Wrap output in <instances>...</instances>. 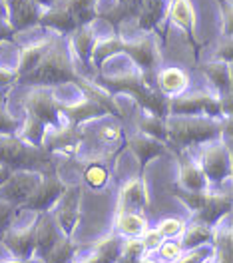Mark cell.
I'll return each mask as SVG.
<instances>
[{"instance_id":"17","label":"cell","mask_w":233,"mask_h":263,"mask_svg":"<svg viewBox=\"0 0 233 263\" xmlns=\"http://www.w3.org/2000/svg\"><path fill=\"white\" fill-rule=\"evenodd\" d=\"M60 112L64 116V122L72 124V126H84V124H90L94 120H100L104 116H108L106 108L100 106L98 102H94L92 98H88L86 94H78L76 100H70V102H62L60 100Z\"/></svg>"},{"instance_id":"15","label":"cell","mask_w":233,"mask_h":263,"mask_svg":"<svg viewBox=\"0 0 233 263\" xmlns=\"http://www.w3.org/2000/svg\"><path fill=\"white\" fill-rule=\"evenodd\" d=\"M38 217L32 223L16 226V221L2 235V243L14 259H34L36 253V233H38Z\"/></svg>"},{"instance_id":"42","label":"cell","mask_w":233,"mask_h":263,"mask_svg":"<svg viewBox=\"0 0 233 263\" xmlns=\"http://www.w3.org/2000/svg\"><path fill=\"white\" fill-rule=\"evenodd\" d=\"M140 239H142V243H144V247H146V253L158 251V247L162 246V241H164V237L160 235V231L156 230V228H148L146 233H144Z\"/></svg>"},{"instance_id":"31","label":"cell","mask_w":233,"mask_h":263,"mask_svg":"<svg viewBox=\"0 0 233 263\" xmlns=\"http://www.w3.org/2000/svg\"><path fill=\"white\" fill-rule=\"evenodd\" d=\"M138 132L150 136V138H156L160 142L167 144V130H166V118H160V116H153V114H144L138 118Z\"/></svg>"},{"instance_id":"16","label":"cell","mask_w":233,"mask_h":263,"mask_svg":"<svg viewBox=\"0 0 233 263\" xmlns=\"http://www.w3.org/2000/svg\"><path fill=\"white\" fill-rule=\"evenodd\" d=\"M166 18L169 20V24L178 26L185 34L189 46L193 50V56L200 58L201 42L198 38V18H196V10H193L191 0H169Z\"/></svg>"},{"instance_id":"41","label":"cell","mask_w":233,"mask_h":263,"mask_svg":"<svg viewBox=\"0 0 233 263\" xmlns=\"http://www.w3.org/2000/svg\"><path fill=\"white\" fill-rule=\"evenodd\" d=\"M98 140H100L102 146L110 148V146H116L122 142V128L118 124H110V126H102L98 130Z\"/></svg>"},{"instance_id":"47","label":"cell","mask_w":233,"mask_h":263,"mask_svg":"<svg viewBox=\"0 0 233 263\" xmlns=\"http://www.w3.org/2000/svg\"><path fill=\"white\" fill-rule=\"evenodd\" d=\"M36 2H38V4H40L44 10H46V8H50V6L54 4V2H56V0H36Z\"/></svg>"},{"instance_id":"7","label":"cell","mask_w":233,"mask_h":263,"mask_svg":"<svg viewBox=\"0 0 233 263\" xmlns=\"http://www.w3.org/2000/svg\"><path fill=\"white\" fill-rule=\"evenodd\" d=\"M173 196L191 212L193 221H201L205 226H216L231 212V194L225 192H185L178 187Z\"/></svg>"},{"instance_id":"36","label":"cell","mask_w":233,"mask_h":263,"mask_svg":"<svg viewBox=\"0 0 233 263\" xmlns=\"http://www.w3.org/2000/svg\"><path fill=\"white\" fill-rule=\"evenodd\" d=\"M108 167L102 162H90L84 170V180L88 181L92 187H102L108 181Z\"/></svg>"},{"instance_id":"44","label":"cell","mask_w":233,"mask_h":263,"mask_svg":"<svg viewBox=\"0 0 233 263\" xmlns=\"http://www.w3.org/2000/svg\"><path fill=\"white\" fill-rule=\"evenodd\" d=\"M14 30H12V26L6 22V20H2L0 18V44L2 42H12L14 40Z\"/></svg>"},{"instance_id":"30","label":"cell","mask_w":233,"mask_h":263,"mask_svg":"<svg viewBox=\"0 0 233 263\" xmlns=\"http://www.w3.org/2000/svg\"><path fill=\"white\" fill-rule=\"evenodd\" d=\"M76 251H78V246L74 243V239L68 237V235H60V237L54 241V246L46 251V255L42 257V261L44 263H72Z\"/></svg>"},{"instance_id":"39","label":"cell","mask_w":233,"mask_h":263,"mask_svg":"<svg viewBox=\"0 0 233 263\" xmlns=\"http://www.w3.org/2000/svg\"><path fill=\"white\" fill-rule=\"evenodd\" d=\"M158 253H160V257H162L166 263H173L183 253L182 241H176V239H164V241H162V246L158 247Z\"/></svg>"},{"instance_id":"25","label":"cell","mask_w":233,"mask_h":263,"mask_svg":"<svg viewBox=\"0 0 233 263\" xmlns=\"http://www.w3.org/2000/svg\"><path fill=\"white\" fill-rule=\"evenodd\" d=\"M38 26L46 28L48 32L58 34V36H68L72 30L78 28V20H76V18L72 16L66 8L62 6L60 0H56L50 8H46V10L42 12Z\"/></svg>"},{"instance_id":"24","label":"cell","mask_w":233,"mask_h":263,"mask_svg":"<svg viewBox=\"0 0 233 263\" xmlns=\"http://www.w3.org/2000/svg\"><path fill=\"white\" fill-rule=\"evenodd\" d=\"M189 88V74L180 68V66H167L160 68L158 76H156V90L166 96L167 100L176 98L183 92H187Z\"/></svg>"},{"instance_id":"3","label":"cell","mask_w":233,"mask_h":263,"mask_svg":"<svg viewBox=\"0 0 233 263\" xmlns=\"http://www.w3.org/2000/svg\"><path fill=\"white\" fill-rule=\"evenodd\" d=\"M82 74L78 72L76 62L68 50L66 38L56 36L54 44L50 46L48 54L42 58V62L34 68L32 72L24 74L18 78V84L26 86H46V88H56L64 84H78Z\"/></svg>"},{"instance_id":"18","label":"cell","mask_w":233,"mask_h":263,"mask_svg":"<svg viewBox=\"0 0 233 263\" xmlns=\"http://www.w3.org/2000/svg\"><path fill=\"white\" fill-rule=\"evenodd\" d=\"M150 208V192L144 176H135L120 187L118 196V212H132V214H146Z\"/></svg>"},{"instance_id":"35","label":"cell","mask_w":233,"mask_h":263,"mask_svg":"<svg viewBox=\"0 0 233 263\" xmlns=\"http://www.w3.org/2000/svg\"><path fill=\"white\" fill-rule=\"evenodd\" d=\"M213 246L207 243V246L193 247V249H183V253L176 259L173 263H205L207 259L213 257Z\"/></svg>"},{"instance_id":"2","label":"cell","mask_w":233,"mask_h":263,"mask_svg":"<svg viewBox=\"0 0 233 263\" xmlns=\"http://www.w3.org/2000/svg\"><path fill=\"white\" fill-rule=\"evenodd\" d=\"M22 108L26 112V120L20 126L16 136L30 146L42 148L44 134L64 124V116L60 112V98L56 96V88L30 86V92L24 96Z\"/></svg>"},{"instance_id":"5","label":"cell","mask_w":233,"mask_h":263,"mask_svg":"<svg viewBox=\"0 0 233 263\" xmlns=\"http://www.w3.org/2000/svg\"><path fill=\"white\" fill-rule=\"evenodd\" d=\"M225 120V118H223ZM223 120L205 116H166L167 144L176 149H191L221 138Z\"/></svg>"},{"instance_id":"19","label":"cell","mask_w":233,"mask_h":263,"mask_svg":"<svg viewBox=\"0 0 233 263\" xmlns=\"http://www.w3.org/2000/svg\"><path fill=\"white\" fill-rule=\"evenodd\" d=\"M176 158H178V167H180V178H178L180 190H185V192L209 190V181L198 164V158H193L189 149H176Z\"/></svg>"},{"instance_id":"29","label":"cell","mask_w":233,"mask_h":263,"mask_svg":"<svg viewBox=\"0 0 233 263\" xmlns=\"http://www.w3.org/2000/svg\"><path fill=\"white\" fill-rule=\"evenodd\" d=\"M213 233H216L213 226H205L201 221H193L191 219V223L185 226V230L182 233L183 249H193V247L213 243Z\"/></svg>"},{"instance_id":"32","label":"cell","mask_w":233,"mask_h":263,"mask_svg":"<svg viewBox=\"0 0 233 263\" xmlns=\"http://www.w3.org/2000/svg\"><path fill=\"white\" fill-rule=\"evenodd\" d=\"M60 2H62V6L66 8L68 12L78 20V26L96 20L98 0H60Z\"/></svg>"},{"instance_id":"10","label":"cell","mask_w":233,"mask_h":263,"mask_svg":"<svg viewBox=\"0 0 233 263\" xmlns=\"http://www.w3.org/2000/svg\"><path fill=\"white\" fill-rule=\"evenodd\" d=\"M68 183L62 181L60 176H56L54 172H48L42 176V181L38 183V187L32 192V196L28 197L18 212H26V214H50L56 205V201L64 194Z\"/></svg>"},{"instance_id":"28","label":"cell","mask_w":233,"mask_h":263,"mask_svg":"<svg viewBox=\"0 0 233 263\" xmlns=\"http://www.w3.org/2000/svg\"><path fill=\"white\" fill-rule=\"evenodd\" d=\"M148 228L150 223L144 214H132V212L116 214V233L122 237H142Z\"/></svg>"},{"instance_id":"34","label":"cell","mask_w":233,"mask_h":263,"mask_svg":"<svg viewBox=\"0 0 233 263\" xmlns=\"http://www.w3.org/2000/svg\"><path fill=\"white\" fill-rule=\"evenodd\" d=\"M219 8V40H233V6L229 0H216Z\"/></svg>"},{"instance_id":"45","label":"cell","mask_w":233,"mask_h":263,"mask_svg":"<svg viewBox=\"0 0 233 263\" xmlns=\"http://www.w3.org/2000/svg\"><path fill=\"white\" fill-rule=\"evenodd\" d=\"M0 18L8 22V10H6V0H0Z\"/></svg>"},{"instance_id":"13","label":"cell","mask_w":233,"mask_h":263,"mask_svg":"<svg viewBox=\"0 0 233 263\" xmlns=\"http://www.w3.org/2000/svg\"><path fill=\"white\" fill-rule=\"evenodd\" d=\"M84 140H86L84 130L64 122L62 126H56V128H52L44 134L42 148L52 156L58 154V156L74 158V156H78L80 148L84 146Z\"/></svg>"},{"instance_id":"26","label":"cell","mask_w":233,"mask_h":263,"mask_svg":"<svg viewBox=\"0 0 233 263\" xmlns=\"http://www.w3.org/2000/svg\"><path fill=\"white\" fill-rule=\"evenodd\" d=\"M203 76L209 80V90H213L217 96H231V64L211 60L200 66Z\"/></svg>"},{"instance_id":"22","label":"cell","mask_w":233,"mask_h":263,"mask_svg":"<svg viewBox=\"0 0 233 263\" xmlns=\"http://www.w3.org/2000/svg\"><path fill=\"white\" fill-rule=\"evenodd\" d=\"M167 4L169 0H140V10L133 22L135 28L146 34L160 32L167 16Z\"/></svg>"},{"instance_id":"27","label":"cell","mask_w":233,"mask_h":263,"mask_svg":"<svg viewBox=\"0 0 233 263\" xmlns=\"http://www.w3.org/2000/svg\"><path fill=\"white\" fill-rule=\"evenodd\" d=\"M122 235L110 233L104 239H100L90 255H86L82 261L78 263H118L120 259V249H122Z\"/></svg>"},{"instance_id":"11","label":"cell","mask_w":233,"mask_h":263,"mask_svg":"<svg viewBox=\"0 0 233 263\" xmlns=\"http://www.w3.org/2000/svg\"><path fill=\"white\" fill-rule=\"evenodd\" d=\"M80 197H82L80 183H70L50 212L52 219L62 235H68V237L74 235V230L80 219Z\"/></svg>"},{"instance_id":"20","label":"cell","mask_w":233,"mask_h":263,"mask_svg":"<svg viewBox=\"0 0 233 263\" xmlns=\"http://www.w3.org/2000/svg\"><path fill=\"white\" fill-rule=\"evenodd\" d=\"M6 10H8V24L16 34L38 26L40 16L44 12V8L36 0H6Z\"/></svg>"},{"instance_id":"43","label":"cell","mask_w":233,"mask_h":263,"mask_svg":"<svg viewBox=\"0 0 233 263\" xmlns=\"http://www.w3.org/2000/svg\"><path fill=\"white\" fill-rule=\"evenodd\" d=\"M213 58L221 60V62H229L233 60V40H219L213 52Z\"/></svg>"},{"instance_id":"40","label":"cell","mask_w":233,"mask_h":263,"mask_svg":"<svg viewBox=\"0 0 233 263\" xmlns=\"http://www.w3.org/2000/svg\"><path fill=\"white\" fill-rule=\"evenodd\" d=\"M16 215H18L16 205L0 199V241H2V235L6 233V230L16 221Z\"/></svg>"},{"instance_id":"48","label":"cell","mask_w":233,"mask_h":263,"mask_svg":"<svg viewBox=\"0 0 233 263\" xmlns=\"http://www.w3.org/2000/svg\"><path fill=\"white\" fill-rule=\"evenodd\" d=\"M6 263H36L34 259H12V261H6Z\"/></svg>"},{"instance_id":"38","label":"cell","mask_w":233,"mask_h":263,"mask_svg":"<svg viewBox=\"0 0 233 263\" xmlns=\"http://www.w3.org/2000/svg\"><path fill=\"white\" fill-rule=\"evenodd\" d=\"M156 230L160 231V235L164 239H178V237H182L183 230H185V223H183L182 219H178V217H167V219H162L158 223Z\"/></svg>"},{"instance_id":"21","label":"cell","mask_w":233,"mask_h":263,"mask_svg":"<svg viewBox=\"0 0 233 263\" xmlns=\"http://www.w3.org/2000/svg\"><path fill=\"white\" fill-rule=\"evenodd\" d=\"M126 148L132 152L135 156V160L140 162V167H142V176H144V170L148 167L151 160L160 158L162 154L167 152V144L156 140V138H150L142 132H133L130 136H126Z\"/></svg>"},{"instance_id":"8","label":"cell","mask_w":233,"mask_h":263,"mask_svg":"<svg viewBox=\"0 0 233 263\" xmlns=\"http://www.w3.org/2000/svg\"><path fill=\"white\" fill-rule=\"evenodd\" d=\"M167 116H205L213 120H223V106L221 96L213 90H196L183 92L176 98L167 100Z\"/></svg>"},{"instance_id":"1","label":"cell","mask_w":233,"mask_h":263,"mask_svg":"<svg viewBox=\"0 0 233 263\" xmlns=\"http://www.w3.org/2000/svg\"><path fill=\"white\" fill-rule=\"evenodd\" d=\"M126 54L132 60L133 68L144 76V80L156 88V76L162 68V46L156 34L142 32L135 38H124L122 34H104L92 50L90 66L92 72L100 74L108 60Z\"/></svg>"},{"instance_id":"6","label":"cell","mask_w":233,"mask_h":263,"mask_svg":"<svg viewBox=\"0 0 233 263\" xmlns=\"http://www.w3.org/2000/svg\"><path fill=\"white\" fill-rule=\"evenodd\" d=\"M52 154L44 148L30 146L18 136H0V165L8 170H32L40 174L54 172Z\"/></svg>"},{"instance_id":"9","label":"cell","mask_w":233,"mask_h":263,"mask_svg":"<svg viewBox=\"0 0 233 263\" xmlns=\"http://www.w3.org/2000/svg\"><path fill=\"white\" fill-rule=\"evenodd\" d=\"M198 164L203 170L209 185L227 181L231 178V142L217 138L203 144L198 156Z\"/></svg>"},{"instance_id":"46","label":"cell","mask_w":233,"mask_h":263,"mask_svg":"<svg viewBox=\"0 0 233 263\" xmlns=\"http://www.w3.org/2000/svg\"><path fill=\"white\" fill-rule=\"evenodd\" d=\"M10 174H12V170H8L6 165H0V183L6 180V178H8Z\"/></svg>"},{"instance_id":"14","label":"cell","mask_w":233,"mask_h":263,"mask_svg":"<svg viewBox=\"0 0 233 263\" xmlns=\"http://www.w3.org/2000/svg\"><path fill=\"white\" fill-rule=\"evenodd\" d=\"M42 176L44 174L32 172V170H14L6 180L0 183V199L20 208L28 197L32 196V192L42 181Z\"/></svg>"},{"instance_id":"4","label":"cell","mask_w":233,"mask_h":263,"mask_svg":"<svg viewBox=\"0 0 233 263\" xmlns=\"http://www.w3.org/2000/svg\"><path fill=\"white\" fill-rule=\"evenodd\" d=\"M96 82L102 84L110 94H126L133 98L138 102V106L148 114L160 116V118L167 116V98L146 82L144 76L133 66L126 72H116V74L100 72L96 76Z\"/></svg>"},{"instance_id":"37","label":"cell","mask_w":233,"mask_h":263,"mask_svg":"<svg viewBox=\"0 0 233 263\" xmlns=\"http://www.w3.org/2000/svg\"><path fill=\"white\" fill-rule=\"evenodd\" d=\"M6 102H8V98L0 100V136H16L22 124L8 112Z\"/></svg>"},{"instance_id":"12","label":"cell","mask_w":233,"mask_h":263,"mask_svg":"<svg viewBox=\"0 0 233 263\" xmlns=\"http://www.w3.org/2000/svg\"><path fill=\"white\" fill-rule=\"evenodd\" d=\"M100 20L96 18V20H92V22H88V24H82V26H78L76 30H72V32L64 36L66 38V44H68V50H70V54H72V58H74V62L76 64H80L84 70H92V66H90V58H92V50L96 46V42L100 40L104 32L100 34Z\"/></svg>"},{"instance_id":"33","label":"cell","mask_w":233,"mask_h":263,"mask_svg":"<svg viewBox=\"0 0 233 263\" xmlns=\"http://www.w3.org/2000/svg\"><path fill=\"white\" fill-rule=\"evenodd\" d=\"M146 247L140 237H124L122 239V249H120V261L126 263H140L146 257Z\"/></svg>"},{"instance_id":"23","label":"cell","mask_w":233,"mask_h":263,"mask_svg":"<svg viewBox=\"0 0 233 263\" xmlns=\"http://www.w3.org/2000/svg\"><path fill=\"white\" fill-rule=\"evenodd\" d=\"M56 36H58V34H54V32L46 34L44 38H38V40L26 44L24 48L20 50V54H18V58H16V66H14L18 78L24 76V74H28V72H32L34 68L42 62V58L48 54L50 46L54 44Z\"/></svg>"}]
</instances>
